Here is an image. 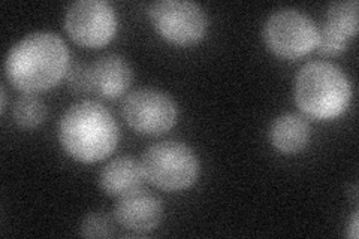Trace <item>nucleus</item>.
<instances>
[{"label":"nucleus","instance_id":"obj_1","mask_svg":"<svg viewBox=\"0 0 359 239\" xmlns=\"http://www.w3.org/2000/svg\"><path fill=\"white\" fill-rule=\"evenodd\" d=\"M69 67V51L51 32H36L9 50L5 72L9 83L26 93L43 92L57 84Z\"/></svg>","mask_w":359,"mask_h":239},{"label":"nucleus","instance_id":"obj_2","mask_svg":"<svg viewBox=\"0 0 359 239\" xmlns=\"http://www.w3.org/2000/svg\"><path fill=\"white\" fill-rule=\"evenodd\" d=\"M59 136L67 154L80 162L93 163L116 150L118 128L104 105L83 100L65 112Z\"/></svg>","mask_w":359,"mask_h":239},{"label":"nucleus","instance_id":"obj_3","mask_svg":"<svg viewBox=\"0 0 359 239\" xmlns=\"http://www.w3.org/2000/svg\"><path fill=\"white\" fill-rule=\"evenodd\" d=\"M351 96L349 79L332 63L310 62L297 75V105L310 117L322 120L339 117L349 107Z\"/></svg>","mask_w":359,"mask_h":239},{"label":"nucleus","instance_id":"obj_4","mask_svg":"<svg viewBox=\"0 0 359 239\" xmlns=\"http://www.w3.org/2000/svg\"><path fill=\"white\" fill-rule=\"evenodd\" d=\"M142 172L151 184L163 190H183L192 186L199 174L195 153L182 142L163 141L144 153Z\"/></svg>","mask_w":359,"mask_h":239},{"label":"nucleus","instance_id":"obj_5","mask_svg":"<svg viewBox=\"0 0 359 239\" xmlns=\"http://www.w3.org/2000/svg\"><path fill=\"white\" fill-rule=\"evenodd\" d=\"M314 21L298 9H278L268 17L264 27L266 47L283 59H298L318 43Z\"/></svg>","mask_w":359,"mask_h":239},{"label":"nucleus","instance_id":"obj_6","mask_svg":"<svg viewBox=\"0 0 359 239\" xmlns=\"http://www.w3.org/2000/svg\"><path fill=\"white\" fill-rule=\"evenodd\" d=\"M151 22L161 35L177 45H192L205 36L208 20L195 2L159 0L150 5Z\"/></svg>","mask_w":359,"mask_h":239},{"label":"nucleus","instance_id":"obj_7","mask_svg":"<svg viewBox=\"0 0 359 239\" xmlns=\"http://www.w3.org/2000/svg\"><path fill=\"white\" fill-rule=\"evenodd\" d=\"M65 27L69 36L84 47H102L117 30L112 6L104 0H78L67 8Z\"/></svg>","mask_w":359,"mask_h":239},{"label":"nucleus","instance_id":"obj_8","mask_svg":"<svg viewBox=\"0 0 359 239\" xmlns=\"http://www.w3.org/2000/svg\"><path fill=\"white\" fill-rule=\"evenodd\" d=\"M123 117L129 126L144 135H161L177 121L174 100L153 88H140L123 102Z\"/></svg>","mask_w":359,"mask_h":239},{"label":"nucleus","instance_id":"obj_9","mask_svg":"<svg viewBox=\"0 0 359 239\" xmlns=\"http://www.w3.org/2000/svg\"><path fill=\"white\" fill-rule=\"evenodd\" d=\"M162 212V203L154 195L135 190L120 198L114 210V219L128 231L147 233L161 223Z\"/></svg>","mask_w":359,"mask_h":239},{"label":"nucleus","instance_id":"obj_10","mask_svg":"<svg viewBox=\"0 0 359 239\" xmlns=\"http://www.w3.org/2000/svg\"><path fill=\"white\" fill-rule=\"evenodd\" d=\"M92 90L97 95L114 99L123 95L132 83L129 63L117 54H107L97 59L90 67Z\"/></svg>","mask_w":359,"mask_h":239},{"label":"nucleus","instance_id":"obj_11","mask_svg":"<svg viewBox=\"0 0 359 239\" xmlns=\"http://www.w3.org/2000/svg\"><path fill=\"white\" fill-rule=\"evenodd\" d=\"M142 166L130 157H118L111 161L100 172V187L109 196H125L140 190L144 181Z\"/></svg>","mask_w":359,"mask_h":239},{"label":"nucleus","instance_id":"obj_12","mask_svg":"<svg viewBox=\"0 0 359 239\" xmlns=\"http://www.w3.org/2000/svg\"><path fill=\"white\" fill-rule=\"evenodd\" d=\"M269 138H271L273 145L282 153H298L310 139V126L301 116L285 114L273 123L269 129Z\"/></svg>","mask_w":359,"mask_h":239},{"label":"nucleus","instance_id":"obj_13","mask_svg":"<svg viewBox=\"0 0 359 239\" xmlns=\"http://www.w3.org/2000/svg\"><path fill=\"white\" fill-rule=\"evenodd\" d=\"M323 27L330 29L335 35L346 41H351L358 30V2L356 0H344L330 5L327 20Z\"/></svg>","mask_w":359,"mask_h":239},{"label":"nucleus","instance_id":"obj_14","mask_svg":"<svg viewBox=\"0 0 359 239\" xmlns=\"http://www.w3.org/2000/svg\"><path fill=\"white\" fill-rule=\"evenodd\" d=\"M45 117H47V107L39 97L26 95L15 102L14 118L18 126L25 129L38 128Z\"/></svg>","mask_w":359,"mask_h":239},{"label":"nucleus","instance_id":"obj_15","mask_svg":"<svg viewBox=\"0 0 359 239\" xmlns=\"http://www.w3.org/2000/svg\"><path fill=\"white\" fill-rule=\"evenodd\" d=\"M81 233L86 238H108L114 235V221L104 212L87 215L81 226Z\"/></svg>","mask_w":359,"mask_h":239},{"label":"nucleus","instance_id":"obj_16","mask_svg":"<svg viewBox=\"0 0 359 239\" xmlns=\"http://www.w3.org/2000/svg\"><path fill=\"white\" fill-rule=\"evenodd\" d=\"M69 84L78 93L93 92L92 79H90V67L75 64L69 71Z\"/></svg>","mask_w":359,"mask_h":239},{"label":"nucleus","instance_id":"obj_17","mask_svg":"<svg viewBox=\"0 0 359 239\" xmlns=\"http://www.w3.org/2000/svg\"><path fill=\"white\" fill-rule=\"evenodd\" d=\"M349 236L352 239H356L358 238V212L353 214V219L349 224Z\"/></svg>","mask_w":359,"mask_h":239},{"label":"nucleus","instance_id":"obj_18","mask_svg":"<svg viewBox=\"0 0 359 239\" xmlns=\"http://www.w3.org/2000/svg\"><path fill=\"white\" fill-rule=\"evenodd\" d=\"M5 107H6V92H5V88L2 87V112L5 111Z\"/></svg>","mask_w":359,"mask_h":239}]
</instances>
